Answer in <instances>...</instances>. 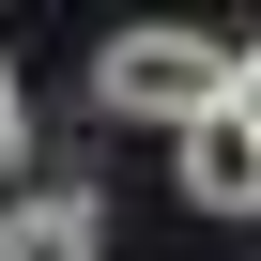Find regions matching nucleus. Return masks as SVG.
Wrapping results in <instances>:
<instances>
[{
	"label": "nucleus",
	"instance_id": "nucleus-1",
	"mask_svg": "<svg viewBox=\"0 0 261 261\" xmlns=\"http://www.w3.org/2000/svg\"><path fill=\"white\" fill-rule=\"evenodd\" d=\"M200 92H246V46H230V31H169V16H139V31L92 46V108H108V123H185Z\"/></svg>",
	"mask_w": 261,
	"mask_h": 261
},
{
	"label": "nucleus",
	"instance_id": "nucleus-2",
	"mask_svg": "<svg viewBox=\"0 0 261 261\" xmlns=\"http://www.w3.org/2000/svg\"><path fill=\"white\" fill-rule=\"evenodd\" d=\"M169 139H185V200L200 215H246L261 200V123H246V92H200Z\"/></svg>",
	"mask_w": 261,
	"mask_h": 261
},
{
	"label": "nucleus",
	"instance_id": "nucleus-3",
	"mask_svg": "<svg viewBox=\"0 0 261 261\" xmlns=\"http://www.w3.org/2000/svg\"><path fill=\"white\" fill-rule=\"evenodd\" d=\"M0 261H108V200L62 185V169L46 185L16 169V185H0Z\"/></svg>",
	"mask_w": 261,
	"mask_h": 261
},
{
	"label": "nucleus",
	"instance_id": "nucleus-4",
	"mask_svg": "<svg viewBox=\"0 0 261 261\" xmlns=\"http://www.w3.org/2000/svg\"><path fill=\"white\" fill-rule=\"evenodd\" d=\"M16 169H31V77L0 62V185H16Z\"/></svg>",
	"mask_w": 261,
	"mask_h": 261
}]
</instances>
